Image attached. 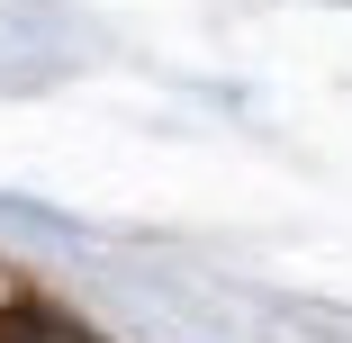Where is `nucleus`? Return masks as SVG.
<instances>
[{
	"label": "nucleus",
	"mask_w": 352,
	"mask_h": 343,
	"mask_svg": "<svg viewBox=\"0 0 352 343\" xmlns=\"http://www.w3.org/2000/svg\"><path fill=\"white\" fill-rule=\"evenodd\" d=\"M0 343H100V334L54 316V307H19V316H0Z\"/></svg>",
	"instance_id": "f257e3e1"
}]
</instances>
